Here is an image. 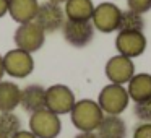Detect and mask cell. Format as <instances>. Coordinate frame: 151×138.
<instances>
[{"mask_svg": "<svg viewBox=\"0 0 151 138\" xmlns=\"http://www.w3.org/2000/svg\"><path fill=\"white\" fill-rule=\"evenodd\" d=\"M0 138H10V137H7V135H4V133H0Z\"/></svg>", "mask_w": 151, "mask_h": 138, "instance_id": "obj_28", "label": "cell"}, {"mask_svg": "<svg viewBox=\"0 0 151 138\" xmlns=\"http://www.w3.org/2000/svg\"><path fill=\"white\" fill-rule=\"evenodd\" d=\"M13 41L18 49H23L26 52L33 54L37 52L44 46L46 33L36 21H28V23L18 24L17 31L13 34Z\"/></svg>", "mask_w": 151, "mask_h": 138, "instance_id": "obj_4", "label": "cell"}, {"mask_svg": "<svg viewBox=\"0 0 151 138\" xmlns=\"http://www.w3.org/2000/svg\"><path fill=\"white\" fill-rule=\"evenodd\" d=\"M21 130V120L15 112H0V133L12 137Z\"/></svg>", "mask_w": 151, "mask_h": 138, "instance_id": "obj_19", "label": "cell"}, {"mask_svg": "<svg viewBox=\"0 0 151 138\" xmlns=\"http://www.w3.org/2000/svg\"><path fill=\"white\" fill-rule=\"evenodd\" d=\"M39 8L37 0H10L8 2V13L18 24L34 21Z\"/></svg>", "mask_w": 151, "mask_h": 138, "instance_id": "obj_13", "label": "cell"}, {"mask_svg": "<svg viewBox=\"0 0 151 138\" xmlns=\"http://www.w3.org/2000/svg\"><path fill=\"white\" fill-rule=\"evenodd\" d=\"M94 26L91 21H73V20H65L62 26V34L63 39L70 44L72 47L81 49L86 47L94 37Z\"/></svg>", "mask_w": 151, "mask_h": 138, "instance_id": "obj_8", "label": "cell"}, {"mask_svg": "<svg viewBox=\"0 0 151 138\" xmlns=\"http://www.w3.org/2000/svg\"><path fill=\"white\" fill-rule=\"evenodd\" d=\"M106 76L111 83H117V85H127L135 75V63L130 57L125 55H114L107 60L106 63Z\"/></svg>", "mask_w": 151, "mask_h": 138, "instance_id": "obj_11", "label": "cell"}, {"mask_svg": "<svg viewBox=\"0 0 151 138\" xmlns=\"http://www.w3.org/2000/svg\"><path fill=\"white\" fill-rule=\"evenodd\" d=\"M4 68H5V75H10L12 78L17 80L28 78L34 70L33 54L26 52L23 49H18V47L8 50L4 55Z\"/></svg>", "mask_w": 151, "mask_h": 138, "instance_id": "obj_5", "label": "cell"}, {"mask_svg": "<svg viewBox=\"0 0 151 138\" xmlns=\"http://www.w3.org/2000/svg\"><path fill=\"white\" fill-rule=\"evenodd\" d=\"M4 75H5V68H4V55L0 54V81L4 80Z\"/></svg>", "mask_w": 151, "mask_h": 138, "instance_id": "obj_26", "label": "cell"}, {"mask_svg": "<svg viewBox=\"0 0 151 138\" xmlns=\"http://www.w3.org/2000/svg\"><path fill=\"white\" fill-rule=\"evenodd\" d=\"M76 99L73 91L65 85H52L46 88V107L57 115L70 114Z\"/></svg>", "mask_w": 151, "mask_h": 138, "instance_id": "obj_7", "label": "cell"}, {"mask_svg": "<svg viewBox=\"0 0 151 138\" xmlns=\"http://www.w3.org/2000/svg\"><path fill=\"white\" fill-rule=\"evenodd\" d=\"M133 138H151V122H141L133 130Z\"/></svg>", "mask_w": 151, "mask_h": 138, "instance_id": "obj_22", "label": "cell"}, {"mask_svg": "<svg viewBox=\"0 0 151 138\" xmlns=\"http://www.w3.org/2000/svg\"><path fill=\"white\" fill-rule=\"evenodd\" d=\"M96 133L99 138H127V125L120 115L104 114Z\"/></svg>", "mask_w": 151, "mask_h": 138, "instance_id": "obj_15", "label": "cell"}, {"mask_svg": "<svg viewBox=\"0 0 151 138\" xmlns=\"http://www.w3.org/2000/svg\"><path fill=\"white\" fill-rule=\"evenodd\" d=\"M127 91L133 102L151 99V73H135L127 83Z\"/></svg>", "mask_w": 151, "mask_h": 138, "instance_id": "obj_14", "label": "cell"}, {"mask_svg": "<svg viewBox=\"0 0 151 138\" xmlns=\"http://www.w3.org/2000/svg\"><path fill=\"white\" fill-rule=\"evenodd\" d=\"M20 106L28 114H33V112L46 107V88L41 85H36V83L24 86L21 89Z\"/></svg>", "mask_w": 151, "mask_h": 138, "instance_id": "obj_12", "label": "cell"}, {"mask_svg": "<svg viewBox=\"0 0 151 138\" xmlns=\"http://www.w3.org/2000/svg\"><path fill=\"white\" fill-rule=\"evenodd\" d=\"M145 29V18L143 15L135 13L132 10L122 12L119 31H143Z\"/></svg>", "mask_w": 151, "mask_h": 138, "instance_id": "obj_18", "label": "cell"}, {"mask_svg": "<svg viewBox=\"0 0 151 138\" xmlns=\"http://www.w3.org/2000/svg\"><path fill=\"white\" fill-rule=\"evenodd\" d=\"M8 2L10 0H0V18H4L8 13Z\"/></svg>", "mask_w": 151, "mask_h": 138, "instance_id": "obj_24", "label": "cell"}, {"mask_svg": "<svg viewBox=\"0 0 151 138\" xmlns=\"http://www.w3.org/2000/svg\"><path fill=\"white\" fill-rule=\"evenodd\" d=\"M127 5H128V10L140 15L151 10V0H127Z\"/></svg>", "mask_w": 151, "mask_h": 138, "instance_id": "obj_21", "label": "cell"}, {"mask_svg": "<svg viewBox=\"0 0 151 138\" xmlns=\"http://www.w3.org/2000/svg\"><path fill=\"white\" fill-rule=\"evenodd\" d=\"M115 49L120 55L130 57H140L146 50V37L143 31H119L115 37Z\"/></svg>", "mask_w": 151, "mask_h": 138, "instance_id": "obj_10", "label": "cell"}, {"mask_svg": "<svg viewBox=\"0 0 151 138\" xmlns=\"http://www.w3.org/2000/svg\"><path fill=\"white\" fill-rule=\"evenodd\" d=\"M133 114L137 115L138 120H141V122H151V99L135 102Z\"/></svg>", "mask_w": 151, "mask_h": 138, "instance_id": "obj_20", "label": "cell"}, {"mask_svg": "<svg viewBox=\"0 0 151 138\" xmlns=\"http://www.w3.org/2000/svg\"><path fill=\"white\" fill-rule=\"evenodd\" d=\"M21 88L15 81H0V112H13L20 106Z\"/></svg>", "mask_w": 151, "mask_h": 138, "instance_id": "obj_17", "label": "cell"}, {"mask_svg": "<svg viewBox=\"0 0 151 138\" xmlns=\"http://www.w3.org/2000/svg\"><path fill=\"white\" fill-rule=\"evenodd\" d=\"M65 20L67 17H65V12H63V7L59 4H52L49 0L44 2V4H39L36 18H34V21L42 28L46 34L62 29Z\"/></svg>", "mask_w": 151, "mask_h": 138, "instance_id": "obj_9", "label": "cell"}, {"mask_svg": "<svg viewBox=\"0 0 151 138\" xmlns=\"http://www.w3.org/2000/svg\"><path fill=\"white\" fill-rule=\"evenodd\" d=\"M49 2H52V4H59V5H62V4H65L67 0H49Z\"/></svg>", "mask_w": 151, "mask_h": 138, "instance_id": "obj_27", "label": "cell"}, {"mask_svg": "<svg viewBox=\"0 0 151 138\" xmlns=\"http://www.w3.org/2000/svg\"><path fill=\"white\" fill-rule=\"evenodd\" d=\"M10 138H37V137L31 130H20V132H17L15 135H12Z\"/></svg>", "mask_w": 151, "mask_h": 138, "instance_id": "obj_23", "label": "cell"}, {"mask_svg": "<svg viewBox=\"0 0 151 138\" xmlns=\"http://www.w3.org/2000/svg\"><path fill=\"white\" fill-rule=\"evenodd\" d=\"M63 5L67 20L73 21H91L96 7L93 0H67Z\"/></svg>", "mask_w": 151, "mask_h": 138, "instance_id": "obj_16", "label": "cell"}, {"mask_svg": "<svg viewBox=\"0 0 151 138\" xmlns=\"http://www.w3.org/2000/svg\"><path fill=\"white\" fill-rule=\"evenodd\" d=\"M120 17H122V10L115 4L102 2V4L94 7L91 23L94 26V29L101 31V33H114V31H119Z\"/></svg>", "mask_w": 151, "mask_h": 138, "instance_id": "obj_6", "label": "cell"}, {"mask_svg": "<svg viewBox=\"0 0 151 138\" xmlns=\"http://www.w3.org/2000/svg\"><path fill=\"white\" fill-rule=\"evenodd\" d=\"M130 96L124 85L117 83H109L101 89L98 96V104L102 109L104 114L109 115H120L128 107Z\"/></svg>", "mask_w": 151, "mask_h": 138, "instance_id": "obj_2", "label": "cell"}, {"mask_svg": "<svg viewBox=\"0 0 151 138\" xmlns=\"http://www.w3.org/2000/svg\"><path fill=\"white\" fill-rule=\"evenodd\" d=\"M75 138H99L96 132H80Z\"/></svg>", "mask_w": 151, "mask_h": 138, "instance_id": "obj_25", "label": "cell"}, {"mask_svg": "<svg viewBox=\"0 0 151 138\" xmlns=\"http://www.w3.org/2000/svg\"><path fill=\"white\" fill-rule=\"evenodd\" d=\"M29 130L37 138H57L62 132V120L60 115L54 114L47 107L29 114Z\"/></svg>", "mask_w": 151, "mask_h": 138, "instance_id": "obj_3", "label": "cell"}, {"mask_svg": "<svg viewBox=\"0 0 151 138\" xmlns=\"http://www.w3.org/2000/svg\"><path fill=\"white\" fill-rule=\"evenodd\" d=\"M104 112L93 99H80L70 111V120L78 132H96Z\"/></svg>", "mask_w": 151, "mask_h": 138, "instance_id": "obj_1", "label": "cell"}]
</instances>
